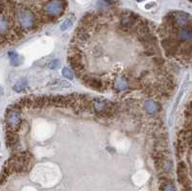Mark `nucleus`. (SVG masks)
<instances>
[{
	"label": "nucleus",
	"instance_id": "obj_1",
	"mask_svg": "<svg viewBox=\"0 0 192 191\" xmlns=\"http://www.w3.org/2000/svg\"><path fill=\"white\" fill-rule=\"evenodd\" d=\"M21 122H22L21 110L12 105L7 110L5 114V124H6L7 131L17 132L21 126Z\"/></svg>",
	"mask_w": 192,
	"mask_h": 191
},
{
	"label": "nucleus",
	"instance_id": "obj_2",
	"mask_svg": "<svg viewBox=\"0 0 192 191\" xmlns=\"http://www.w3.org/2000/svg\"><path fill=\"white\" fill-rule=\"evenodd\" d=\"M82 82H84V84L86 86H87L88 87L92 88L94 91H104L106 90V85L104 83V81L98 78V77H93V76L84 73L79 77Z\"/></svg>",
	"mask_w": 192,
	"mask_h": 191
},
{
	"label": "nucleus",
	"instance_id": "obj_3",
	"mask_svg": "<svg viewBox=\"0 0 192 191\" xmlns=\"http://www.w3.org/2000/svg\"><path fill=\"white\" fill-rule=\"evenodd\" d=\"M6 144L7 147L12 152H17L20 148L19 136L17 132L7 131L6 132Z\"/></svg>",
	"mask_w": 192,
	"mask_h": 191
},
{
	"label": "nucleus",
	"instance_id": "obj_4",
	"mask_svg": "<svg viewBox=\"0 0 192 191\" xmlns=\"http://www.w3.org/2000/svg\"><path fill=\"white\" fill-rule=\"evenodd\" d=\"M177 175H178V180L179 183L184 185V187L190 186V182L187 176V168L185 162L181 161L178 164V168H177Z\"/></svg>",
	"mask_w": 192,
	"mask_h": 191
},
{
	"label": "nucleus",
	"instance_id": "obj_5",
	"mask_svg": "<svg viewBox=\"0 0 192 191\" xmlns=\"http://www.w3.org/2000/svg\"><path fill=\"white\" fill-rule=\"evenodd\" d=\"M130 86V81L126 76H119L112 81V88L115 92H123Z\"/></svg>",
	"mask_w": 192,
	"mask_h": 191
},
{
	"label": "nucleus",
	"instance_id": "obj_6",
	"mask_svg": "<svg viewBox=\"0 0 192 191\" xmlns=\"http://www.w3.org/2000/svg\"><path fill=\"white\" fill-rule=\"evenodd\" d=\"M144 110L152 115V114H155L157 112H159L160 110V105L159 102L152 100V99H148L144 102Z\"/></svg>",
	"mask_w": 192,
	"mask_h": 191
},
{
	"label": "nucleus",
	"instance_id": "obj_7",
	"mask_svg": "<svg viewBox=\"0 0 192 191\" xmlns=\"http://www.w3.org/2000/svg\"><path fill=\"white\" fill-rule=\"evenodd\" d=\"M160 191H177L175 184L165 177H161L160 179Z\"/></svg>",
	"mask_w": 192,
	"mask_h": 191
},
{
	"label": "nucleus",
	"instance_id": "obj_8",
	"mask_svg": "<svg viewBox=\"0 0 192 191\" xmlns=\"http://www.w3.org/2000/svg\"><path fill=\"white\" fill-rule=\"evenodd\" d=\"M8 55H9V59H10L12 66H17L20 65V62H21L20 56L16 52V51H10V52L8 53Z\"/></svg>",
	"mask_w": 192,
	"mask_h": 191
},
{
	"label": "nucleus",
	"instance_id": "obj_9",
	"mask_svg": "<svg viewBox=\"0 0 192 191\" xmlns=\"http://www.w3.org/2000/svg\"><path fill=\"white\" fill-rule=\"evenodd\" d=\"M27 86H28L27 80L26 79H21L18 82L16 83V85L14 86V87H12V88H14V91L16 92H21V91H23L25 88L27 87Z\"/></svg>",
	"mask_w": 192,
	"mask_h": 191
},
{
	"label": "nucleus",
	"instance_id": "obj_10",
	"mask_svg": "<svg viewBox=\"0 0 192 191\" xmlns=\"http://www.w3.org/2000/svg\"><path fill=\"white\" fill-rule=\"evenodd\" d=\"M74 23V16L71 15V17H67L65 21H63L61 25V30L62 31H66L72 27V25Z\"/></svg>",
	"mask_w": 192,
	"mask_h": 191
},
{
	"label": "nucleus",
	"instance_id": "obj_11",
	"mask_svg": "<svg viewBox=\"0 0 192 191\" xmlns=\"http://www.w3.org/2000/svg\"><path fill=\"white\" fill-rule=\"evenodd\" d=\"M62 76L66 79H69V80H72L73 79V72L71 71L70 68L68 67H63L62 70Z\"/></svg>",
	"mask_w": 192,
	"mask_h": 191
},
{
	"label": "nucleus",
	"instance_id": "obj_12",
	"mask_svg": "<svg viewBox=\"0 0 192 191\" xmlns=\"http://www.w3.org/2000/svg\"><path fill=\"white\" fill-rule=\"evenodd\" d=\"M60 66V61L58 59H55V60H52L49 63H48V67L50 69H52V70H55L59 67Z\"/></svg>",
	"mask_w": 192,
	"mask_h": 191
},
{
	"label": "nucleus",
	"instance_id": "obj_13",
	"mask_svg": "<svg viewBox=\"0 0 192 191\" xmlns=\"http://www.w3.org/2000/svg\"><path fill=\"white\" fill-rule=\"evenodd\" d=\"M59 86H60L61 87H63V88H67V87H70V86H71V84H70L69 82L66 81V80H62V81H61V82L59 83Z\"/></svg>",
	"mask_w": 192,
	"mask_h": 191
},
{
	"label": "nucleus",
	"instance_id": "obj_14",
	"mask_svg": "<svg viewBox=\"0 0 192 191\" xmlns=\"http://www.w3.org/2000/svg\"><path fill=\"white\" fill-rule=\"evenodd\" d=\"M0 94H2V90H1V87H0Z\"/></svg>",
	"mask_w": 192,
	"mask_h": 191
},
{
	"label": "nucleus",
	"instance_id": "obj_15",
	"mask_svg": "<svg viewBox=\"0 0 192 191\" xmlns=\"http://www.w3.org/2000/svg\"><path fill=\"white\" fill-rule=\"evenodd\" d=\"M136 1H138V2H141V1H143V0H136Z\"/></svg>",
	"mask_w": 192,
	"mask_h": 191
},
{
	"label": "nucleus",
	"instance_id": "obj_16",
	"mask_svg": "<svg viewBox=\"0 0 192 191\" xmlns=\"http://www.w3.org/2000/svg\"><path fill=\"white\" fill-rule=\"evenodd\" d=\"M191 1H192V0H191Z\"/></svg>",
	"mask_w": 192,
	"mask_h": 191
}]
</instances>
